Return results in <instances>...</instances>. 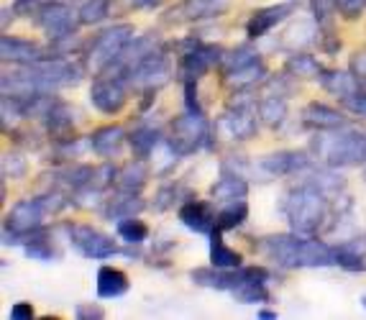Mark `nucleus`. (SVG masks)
<instances>
[{
    "label": "nucleus",
    "instance_id": "nucleus-1",
    "mask_svg": "<svg viewBox=\"0 0 366 320\" xmlns=\"http://www.w3.org/2000/svg\"><path fill=\"white\" fill-rule=\"evenodd\" d=\"M285 216H287L290 226L297 231V234H315L320 223L328 216V195L312 182H305V185L295 187V190L287 192L285 197Z\"/></svg>",
    "mask_w": 366,
    "mask_h": 320
},
{
    "label": "nucleus",
    "instance_id": "nucleus-2",
    "mask_svg": "<svg viewBox=\"0 0 366 320\" xmlns=\"http://www.w3.org/2000/svg\"><path fill=\"white\" fill-rule=\"evenodd\" d=\"M312 151L328 166L361 164V161H366V134L343 126V129L328 131V136L315 139Z\"/></svg>",
    "mask_w": 366,
    "mask_h": 320
},
{
    "label": "nucleus",
    "instance_id": "nucleus-3",
    "mask_svg": "<svg viewBox=\"0 0 366 320\" xmlns=\"http://www.w3.org/2000/svg\"><path fill=\"white\" fill-rule=\"evenodd\" d=\"M131 41H134V26L131 24H118L105 29L103 34L95 36L90 51H87V67L95 69V72H103L123 54V49Z\"/></svg>",
    "mask_w": 366,
    "mask_h": 320
},
{
    "label": "nucleus",
    "instance_id": "nucleus-4",
    "mask_svg": "<svg viewBox=\"0 0 366 320\" xmlns=\"http://www.w3.org/2000/svg\"><path fill=\"white\" fill-rule=\"evenodd\" d=\"M210 144V129L205 124L202 113H184L174 118L169 126V149L177 156H187L197 149Z\"/></svg>",
    "mask_w": 366,
    "mask_h": 320
},
{
    "label": "nucleus",
    "instance_id": "nucleus-5",
    "mask_svg": "<svg viewBox=\"0 0 366 320\" xmlns=\"http://www.w3.org/2000/svg\"><path fill=\"white\" fill-rule=\"evenodd\" d=\"M126 85H129V80L121 77V74L100 72V77H95V82H92V87H90L92 105H95L100 113H105V116L121 113L126 100H129Z\"/></svg>",
    "mask_w": 366,
    "mask_h": 320
},
{
    "label": "nucleus",
    "instance_id": "nucleus-6",
    "mask_svg": "<svg viewBox=\"0 0 366 320\" xmlns=\"http://www.w3.org/2000/svg\"><path fill=\"white\" fill-rule=\"evenodd\" d=\"M41 221H44L41 200H19V203L8 210L3 228L11 231L13 244H19V241H29V236L39 234Z\"/></svg>",
    "mask_w": 366,
    "mask_h": 320
},
{
    "label": "nucleus",
    "instance_id": "nucleus-7",
    "mask_svg": "<svg viewBox=\"0 0 366 320\" xmlns=\"http://www.w3.org/2000/svg\"><path fill=\"white\" fill-rule=\"evenodd\" d=\"M69 241H72L74 249L87 259H108L116 254V244L105 234H100L98 228L85 226V223L69 226Z\"/></svg>",
    "mask_w": 366,
    "mask_h": 320
},
{
    "label": "nucleus",
    "instance_id": "nucleus-8",
    "mask_svg": "<svg viewBox=\"0 0 366 320\" xmlns=\"http://www.w3.org/2000/svg\"><path fill=\"white\" fill-rule=\"evenodd\" d=\"M39 16V26H41L49 39H67L74 36V16L67 6H59V3H51V6H41Z\"/></svg>",
    "mask_w": 366,
    "mask_h": 320
},
{
    "label": "nucleus",
    "instance_id": "nucleus-9",
    "mask_svg": "<svg viewBox=\"0 0 366 320\" xmlns=\"http://www.w3.org/2000/svg\"><path fill=\"white\" fill-rule=\"evenodd\" d=\"M218 59H220L218 46H208V44L192 41V49L182 54L179 74H182V80H197V77L208 72Z\"/></svg>",
    "mask_w": 366,
    "mask_h": 320
},
{
    "label": "nucleus",
    "instance_id": "nucleus-10",
    "mask_svg": "<svg viewBox=\"0 0 366 320\" xmlns=\"http://www.w3.org/2000/svg\"><path fill=\"white\" fill-rule=\"evenodd\" d=\"M218 126L226 131L228 139H233V141H246V139H251L259 129L257 116H254L249 105H244V103L228 108V111L223 113V118H220Z\"/></svg>",
    "mask_w": 366,
    "mask_h": 320
},
{
    "label": "nucleus",
    "instance_id": "nucleus-11",
    "mask_svg": "<svg viewBox=\"0 0 366 320\" xmlns=\"http://www.w3.org/2000/svg\"><path fill=\"white\" fill-rule=\"evenodd\" d=\"M231 0H182L167 13V21H202L226 13Z\"/></svg>",
    "mask_w": 366,
    "mask_h": 320
},
{
    "label": "nucleus",
    "instance_id": "nucleus-12",
    "mask_svg": "<svg viewBox=\"0 0 366 320\" xmlns=\"http://www.w3.org/2000/svg\"><path fill=\"white\" fill-rule=\"evenodd\" d=\"M215 218H218V213H215L213 203H208V200H195L192 197L179 208V221L195 234H213Z\"/></svg>",
    "mask_w": 366,
    "mask_h": 320
},
{
    "label": "nucleus",
    "instance_id": "nucleus-13",
    "mask_svg": "<svg viewBox=\"0 0 366 320\" xmlns=\"http://www.w3.org/2000/svg\"><path fill=\"white\" fill-rule=\"evenodd\" d=\"M295 8H297V3H295V0H290V3H280V6L262 8V11H257L249 19V24H246V34H249V39H262L264 34L272 31L277 24H282L287 16H292Z\"/></svg>",
    "mask_w": 366,
    "mask_h": 320
},
{
    "label": "nucleus",
    "instance_id": "nucleus-14",
    "mask_svg": "<svg viewBox=\"0 0 366 320\" xmlns=\"http://www.w3.org/2000/svg\"><path fill=\"white\" fill-rule=\"evenodd\" d=\"M302 124L317 131H336L346 126V116L325 103H310L302 111Z\"/></svg>",
    "mask_w": 366,
    "mask_h": 320
},
{
    "label": "nucleus",
    "instance_id": "nucleus-15",
    "mask_svg": "<svg viewBox=\"0 0 366 320\" xmlns=\"http://www.w3.org/2000/svg\"><path fill=\"white\" fill-rule=\"evenodd\" d=\"M307 164H310V159L302 151H277V154H269L262 159V166L269 174H274V177L302 172Z\"/></svg>",
    "mask_w": 366,
    "mask_h": 320
},
{
    "label": "nucleus",
    "instance_id": "nucleus-16",
    "mask_svg": "<svg viewBox=\"0 0 366 320\" xmlns=\"http://www.w3.org/2000/svg\"><path fill=\"white\" fill-rule=\"evenodd\" d=\"M46 131L54 141L64 144L72 141L74 134V118H72V108L67 103H54L49 113H46Z\"/></svg>",
    "mask_w": 366,
    "mask_h": 320
},
{
    "label": "nucleus",
    "instance_id": "nucleus-17",
    "mask_svg": "<svg viewBox=\"0 0 366 320\" xmlns=\"http://www.w3.org/2000/svg\"><path fill=\"white\" fill-rule=\"evenodd\" d=\"M0 49H3V59H6V62L34 64V62H39V59H44L41 49H39L34 41H26V39L3 36V41H0Z\"/></svg>",
    "mask_w": 366,
    "mask_h": 320
},
{
    "label": "nucleus",
    "instance_id": "nucleus-18",
    "mask_svg": "<svg viewBox=\"0 0 366 320\" xmlns=\"http://www.w3.org/2000/svg\"><path fill=\"white\" fill-rule=\"evenodd\" d=\"M320 85L328 90L330 95L346 100L351 95L359 93V77L351 72H336V69H323L320 74Z\"/></svg>",
    "mask_w": 366,
    "mask_h": 320
},
{
    "label": "nucleus",
    "instance_id": "nucleus-19",
    "mask_svg": "<svg viewBox=\"0 0 366 320\" xmlns=\"http://www.w3.org/2000/svg\"><path fill=\"white\" fill-rule=\"evenodd\" d=\"M223 74H226L228 87H233V90H244V87L257 85L264 74H267V69H264V62L257 56V59H251V62L241 64V67L226 69Z\"/></svg>",
    "mask_w": 366,
    "mask_h": 320
},
{
    "label": "nucleus",
    "instance_id": "nucleus-20",
    "mask_svg": "<svg viewBox=\"0 0 366 320\" xmlns=\"http://www.w3.org/2000/svg\"><path fill=\"white\" fill-rule=\"evenodd\" d=\"M123 139H126V134H123L121 126H103L90 136V149L98 156L108 159V156L118 154V149L123 146Z\"/></svg>",
    "mask_w": 366,
    "mask_h": 320
},
{
    "label": "nucleus",
    "instance_id": "nucleus-21",
    "mask_svg": "<svg viewBox=\"0 0 366 320\" xmlns=\"http://www.w3.org/2000/svg\"><path fill=\"white\" fill-rule=\"evenodd\" d=\"M129 289V277L126 271L116 266H100L98 271V297H121Z\"/></svg>",
    "mask_w": 366,
    "mask_h": 320
},
{
    "label": "nucleus",
    "instance_id": "nucleus-22",
    "mask_svg": "<svg viewBox=\"0 0 366 320\" xmlns=\"http://www.w3.org/2000/svg\"><path fill=\"white\" fill-rule=\"evenodd\" d=\"M144 185H147V164H144L141 156L136 161H129V164L116 174V187L121 192H134V195H139Z\"/></svg>",
    "mask_w": 366,
    "mask_h": 320
},
{
    "label": "nucleus",
    "instance_id": "nucleus-23",
    "mask_svg": "<svg viewBox=\"0 0 366 320\" xmlns=\"http://www.w3.org/2000/svg\"><path fill=\"white\" fill-rule=\"evenodd\" d=\"M220 234H223L220 228H213V234H210V261H213V266H220V269H236V266H241L244 256L233 251V249H228L223 244V239H220Z\"/></svg>",
    "mask_w": 366,
    "mask_h": 320
},
{
    "label": "nucleus",
    "instance_id": "nucleus-24",
    "mask_svg": "<svg viewBox=\"0 0 366 320\" xmlns=\"http://www.w3.org/2000/svg\"><path fill=\"white\" fill-rule=\"evenodd\" d=\"M249 192V185L238 174H223L213 185L210 195H213L215 203H231V200H241Z\"/></svg>",
    "mask_w": 366,
    "mask_h": 320
},
{
    "label": "nucleus",
    "instance_id": "nucleus-25",
    "mask_svg": "<svg viewBox=\"0 0 366 320\" xmlns=\"http://www.w3.org/2000/svg\"><path fill=\"white\" fill-rule=\"evenodd\" d=\"M141 210H144V203H141L134 192H121L116 200L108 203L105 218H108V221H123V218H134Z\"/></svg>",
    "mask_w": 366,
    "mask_h": 320
},
{
    "label": "nucleus",
    "instance_id": "nucleus-26",
    "mask_svg": "<svg viewBox=\"0 0 366 320\" xmlns=\"http://www.w3.org/2000/svg\"><path fill=\"white\" fill-rule=\"evenodd\" d=\"M246 216H249V205H246L244 197H241V200H231V203H226L218 210L215 228H220V231H231V228L241 226V223L246 221Z\"/></svg>",
    "mask_w": 366,
    "mask_h": 320
},
{
    "label": "nucleus",
    "instance_id": "nucleus-27",
    "mask_svg": "<svg viewBox=\"0 0 366 320\" xmlns=\"http://www.w3.org/2000/svg\"><path fill=\"white\" fill-rule=\"evenodd\" d=\"M285 69H287V74H292V77H302V80H320V74H323V67H320L310 54L290 56L287 64H285Z\"/></svg>",
    "mask_w": 366,
    "mask_h": 320
},
{
    "label": "nucleus",
    "instance_id": "nucleus-28",
    "mask_svg": "<svg viewBox=\"0 0 366 320\" xmlns=\"http://www.w3.org/2000/svg\"><path fill=\"white\" fill-rule=\"evenodd\" d=\"M259 116H262L264 124L280 126L287 116V103L282 95H264L262 103H259Z\"/></svg>",
    "mask_w": 366,
    "mask_h": 320
},
{
    "label": "nucleus",
    "instance_id": "nucleus-29",
    "mask_svg": "<svg viewBox=\"0 0 366 320\" xmlns=\"http://www.w3.org/2000/svg\"><path fill=\"white\" fill-rule=\"evenodd\" d=\"M129 144H131V149H134L136 156L147 159L159 144V131L149 129V126H141V129H136L134 134L129 136Z\"/></svg>",
    "mask_w": 366,
    "mask_h": 320
},
{
    "label": "nucleus",
    "instance_id": "nucleus-30",
    "mask_svg": "<svg viewBox=\"0 0 366 320\" xmlns=\"http://www.w3.org/2000/svg\"><path fill=\"white\" fill-rule=\"evenodd\" d=\"M118 236H121L126 244H144L149 239V226L139 218H123L118 223Z\"/></svg>",
    "mask_w": 366,
    "mask_h": 320
},
{
    "label": "nucleus",
    "instance_id": "nucleus-31",
    "mask_svg": "<svg viewBox=\"0 0 366 320\" xmlns=\"http://www.w3.org/2000/svg\"><path fill=\"white\" fill-rule=\"evenodd\" d=\"M238 302H244V305H251V302H264L269 300V292H267V279H251V282L241 284V287L233 292Z\"/></svg>",
    "mask_w": 366,
    "mask_h": 320
},
{
    "label": "nucleus",
    "instance_id": "nucleus-32",
    "mask_svg": "<svg viewBox=\"0 0 366 320\" xmlns=\"http://www.w3.org/2000/svg\"><path fill=\"white\" fill-rule=\"evenodd\" d=\"M108 11H110V0H87L85 6L79 8V24L85 26L100 24L108 16Z\"/></svg>",
    "mask_w": 366,
    "mask_h": 320
},
{
    "label": "nucleus",
    "instance_id": "nucleus-33",
    "mask_svg": "<svg viewBox=\"0 0 366 320\" xmlns=\"http://www.w3.org/2000/svg\"><path fill=\"white\" fill-rule=\"evenodd\" d=\"M336 259H338V266H343V269H351V271L366 269V259L359 249H351V246L336 249Z\"/></svg>",
    "mask_w": 366,
    "mask_h": 320
},
{
    "label": "nucleus",
    "instance_id": "nucleus-34",
    "mask_svg": "<svg viewBox=\"0 0 366 320\" xmlns=\"http://www.w3.org/2000/svg\"><path fill=\"white\" fill-rule=\"evenodd\" d=\"M26 254H29L31 259H39V261H49L51 256H54V251H51L49 241L44 239V236H29V244H26Z\"/></svg>",
    "mask_w": 366,
    "mask_h": 320
},
{
    "label": "nucleus",
    "instance_id": "nucleus-35",
    "mask_svg": "<svg viewBox=\"0 0 366 320\" xmlns=\"http://www.w3.org/2000/svg\"><path fill=\"white\" fill-rule=\"evenodd\" d=\"M336 6L346 19H356L366 8V0H336Z\"/></svg>",
    "mask_w": 366,
    "mask_h": 320
},
{
    "label": "nucleus",
    "instance_id": "nucleus-36",
    "mask_svg": "<svg viewBox=\"0 0 366 320\" xmlns=\"http://www.w3.org/2000/svg\"><path fill=\"white\" fill-rule=\"evenodd\" d=\"M184 105H187V111H189V113H202L200 103H197L195 80H184Z\"/></svg>",
    "mask_w": 366,
    "mask_h": 320
},
{
    "label": "nucleus",
    "instance_id": "nucleus-37",
    "mask_svg": "<svg viewBox=\"0 0 366 320\" xmlns=\"http://www.w3.org/2000/svg\"><path fill=\"white\" fill-rule=\"evenodd\" d=\"M312 3V13H315L317 21H325L333 11H338L336 0H310Z\"/></svg>",
    "mask_w": 366,
    "mask_h": 320
},
{
    "label": "nucleus",
    "instance_id": "nucleus-38",
    "mask_svg": "<svg viewBox=\"0 0 366 320\" xmlns=\"http://www.w3.org/2000/svg\"><path fill=\"white\" fill-rule=\"evenodd\" d=\"M39 11H41L39 0H16L13 3V13L16 16H31V13H39Z\"/></svg>",
    "mask_w": 366,
    "mask_h": 320
},
{
    "label": "nucleus",
    "instance_id": "nucleus-39",
    "mask_svg": "<svg viewBox=\"0 0 366 320\" xmlns=\"http://www.w3.org/2000/svg\"><path fill=\"white\" fill-rule=\"evenodd\" d=\"M11 318L13 320H31L34 318V308H31V302H16L11 308Z\"/></svg>",
    "mask_w": 366,
    "mask_h": 320
},
{
    "label": "nucleus",
    "instance_id": "nucleus-40",
    "mask_svg": "<svg viewBox=\"0 0 366 320\" xmlns=\"http://www.w3.org/2000/svg\"><path fill=\"white\" fill-rule=\"evenodd\" d=\"M354 74L361 77V80H366V51L354 54Z\"/></svg>",
    "mask_w": 366,
    "mask_h": 320
},
{
    "label": "nucleus",
    "instance_id": "nucleus-41",
    "mask_svg": "<svg viewBox=\"0 0 366 320\" xmlns=\"http://www.w3.org/2000/svg\"><path fill=\"white\" fill-rule=\"evenodd\" d=\"M77 318H105V313L100 308H85V305H79L77 308Z\"/></svg>",
    "mask_w": 366,
    "mask_h": 320
},
{
    "label": "nucleus",
    "instance_id": "nucleus-42",
    "mask_svg": "<svg viewBox=\"0 0 366 320\" xmlns=\"http://www.w3.org/2000/svg\"><path fill=\"white\" fill-rule=\"evenodd\" d=\"M162 0H131V6L134 8H152V6H159Z\"/></svg>",
    "mask_w": 366,
    "mask_h": 320
},
{
    "label": "nucleus",
    "instance_id": "nucleus-43",
    "mask_svg": "<svg viewBox=\"0 0 366 320\" xmlns=\"http://www.w3.org/2000/svg\"><path fill=\"white\" fill-rule=\"evenodd\" d=\"M259 318H264V320H269V318H277V313H272V310H262V313H259Z\"/></svg>",
    "mask_w": 366,
    "mask_h": 320
},
{
    "label": "nucleus",
    "instance_id": "nucleus-44",
    "mask_svg": "<svg viewBox=\"0 0 366 320\" xmlns=\"http://www.w3.org/2000/svg\"><path fill=\"white\" fill-rule=\"evenodd\" d=\"M361 302H364V308H366V297H364V300H361Z\"/></svg>",
    "mask_w": 366,
    "mask_h": 320
}]
</instances>
